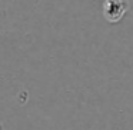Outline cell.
Returning <instances> with one entry per match:
<instances>
[{"instance_id":"obj_1","label":"cell","mask_w":133,"mask_h":130,"mask_svg":"<svg viewBox=\"0 0 133 130\" xmlns=\"http://www.w3.org/2000/svg\"><path fill=\"white\" fill-rule=\"evenodd\" d=\"M127 12V4L124 0H104L103 16L110 23H117L124 17Z\"/></svg>"}]
</instances>
